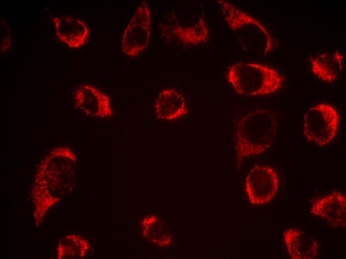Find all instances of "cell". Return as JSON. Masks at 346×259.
I'll return each instance as SVG.
<instances>
[{
    "label": "cell",
    "instance_id": "6da1fadb",
    "mask_svg": "<svg viewBox=\"0 0 346 259\" xmlns=\"http://www.w3.org/2000/svg\"><path fill=\"white\" fill-rule=\"evenodd\" d=\"M278 130L276 115L268 109L254 110L242 117L236 125L234 134L238 163L268 149L276 137Z\"/></svg>",
    "mask_w": 346,
    "mask_h": 259
},
{
    "label": "cell",
    "instance_id": "7a4b0ae2",
    "mask_svg": "<svg viewBox=\"0 0 346 259\" xmlns=\"http://www.w3.org/2000/svg\"><path fill=\"white\" fill-rule=\"evenodd\" d=\"M224 20L245 51L266 56L274 49V39L260 21L229 1L217 0Z\"/></svg>",
    "mask_w": 346,
    "mask_h": 259
},
{
    "label": "cell",
    "instance_id": "3957f363",
    "mask_svg": "<svg viewBox=\"0 0 346 259\" xmlns=\"http://www.w3.org/2000/svg\"><path fill=\"white\" fill-rule=\"evenodd\" d=\"M226 78L236 93L246 96L272 94L284 83L283 76L275 68L254 62L233 63L228 69Z\"/></svg>",
    "mask_w": 346,
    "mask_h": 259
},
{
    "label": "cell",
    "instance_id": "277c9868",
    "mask_svg": "<svg viewBox=\"0 0 346 259\" xmlns=\"http://www.w3.org/2000/svg\"><path fill=\"white\" fill-rule=\"evenodd\" d=\"M340 120L339 114L334 107L326 103L318 104L304 115L303 133L310 142L324 146L336 136Z\"/></svg>",
    "mask_w": 346,
    "mask_h": 259
},
{
    "label": "cell",
    "instance_id": "5b68a950",
    "mask_svg": "<svg viewBox=\"0 0 346 259\" xmlns=\"http://www.w3.org/2000/svg\"><path fill=\"white\" fill-rule=\"evenodd\" d=\"M151 30V11L145 0L139 4L122 31L120 42L121 52L131 57L142 55L148 47Z\"/></svg>",
    "mask_w": 346,
    "mask_h": 259
},
{
    "label": "cell",
    "instance_id": "8992f818",
    "mask_svg": "<svg viewBox=\"0 0 346 259\" xmlns=\"http://www.w3.org/2000/svg\"><path fill=\"white\" fill-rule=\"evenodd\" d=\"M279 178L275 170L267 165H255L249 171L245 189L250 203L254 205L264 204L276 195Z\"/></svg>",
    "mask_w": 346,
    "mask_h": 259
},
{
    "label": "cell",
    "instance_id": "52a82bcc",
    "mask_svg": "<svg viewBox=\"0 0 346 259\" xmlns=\"http://www.w3.org/2000/svg\"><path fill=\"white\" fill-rule=\"evenodd\" d=\"M52 20L56 37L67 47L78 48L87 41L89 30L87 24L83 20L63 14L55 16Z\"/></svg>",
    "mask_w": 346,
    "mask_h": 259
},
{
    "label": "cell",
    "instance_id": "ba28073f",
    "mask_svg": "<svg viewBox=\"0 0 346 259\" xmlns=\"http://www.w3.org/2000/svg\"><path fill=\"white\" fill-rule=\"evenodd\" d=\"M73 95L76 107L86 115L105 117L112 114L108 97L91 85L78 86Z\"/></svg>",
    "mask_w": 346,
    "mask_h": 259
},
{
    "label": "cell",
    "instance_id": "9c48e42d",
    "mask_svg": "<svg viewBox=\"0 0 346 259\" xmlns=\"http://www.w3.org/2000/svg\"><path fill=\"white\" fill-rule=\"evenodd\" d=\"M346 198L339 192H333L315 200L310 213L334 227L345 225Z\"/></svg>",
    "mask_w": 346,
    "mask_h": 259
},
{
    "label": "cell",
    "instance_id": "30bf717a",
    "mask_svg": "<svg viewBox=\"0 0 346 259\" xmlns=\"http://www.w3.org/2000/svg\"><path fill=\"white\" fill-rule=\"evenodd\" d=\"M344 59V55L338 50L320 52L310 58V71L321 81L332 83L340 77Z\"/></svg>",
    "mask_w": 346,
    "mask_h": 259
},
{
    "label": "cell",
    "instance_id": "8fae6325",
    "mask_svg": "<svg viewBox=\"0 0 346 259\" xmlns=\"http://www.w3.org/2000/svg\"><path fill=\"white\" fill-rule=\"evenodd\" d=\"M287 253L294 259H311L319 253V242L311 233L296 228H289L283 233Z\"/></svg>",
    "mask_w": 346,
    "mask_h": 259
},
{
    "label": "cell",
    "instance_id": "7c38bea8",
    "mask_svg": "<svg viewBox=\"0 0 346 259\" xmlns=\"http://www.w3.org/2000/svg\"><path fill=\"white\" fill-rule=\"evenodd\" d=\"M155 114L160 119L172 121L184 115L187 112L183 95L172 88H167L158 94L155 103Z\"/></svg>",
    "mask_w": 346,
    "mask_h": 259
},
{
    "label": "cell",
    "instance_id": "4fadbf2b",
    "mask_svg": "<svg viewBox=\"0 0 346 259\" xmlns=\"http://www.w3.org/2000/svg\"><path fill=\"white\" fill-rule=\"evenodd\" d=\"M172 34L182 44L195 46L206 42L209 38V31L203 17L188 26L176 25L172 29Z\"/></svg>",
    "mask_w": 346,
    "mask_h": 259
}]
</instances>
